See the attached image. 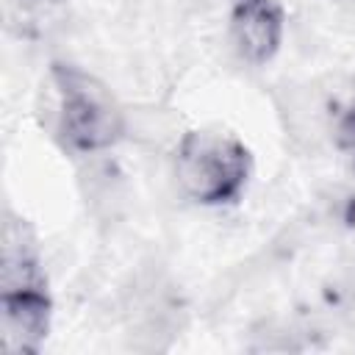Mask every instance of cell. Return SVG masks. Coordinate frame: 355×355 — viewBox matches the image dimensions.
Wrapping results in <instances>:
<instances>
[{
    "mask_svg": "<svg viewBox=\"0 0 355 355\" xmlns=\"http://www.w3.org/2000/svg\"><path fill=\"white\" fill-rule=\"evenodd\" d=\"M336 141H338V150L344 153V158L349 161V166L355 169V108H349V111L341 116Z\"/></svg>",
    "mask_w": 355,
    "mask_h": 355,
    "instance_id": "5b68a950",
    "label": "cell"
},
{
    "mask_svg": "<svg viewBox=\"0 0 355 355\" xmlns=\"http://www.w3.org/2000/svg\"><path fill=\"white\" fill-rule=\"evenodd\" d=\"M233 39L247 61H269L283 42V8L275 0H239L233 8Z\"/></svg>",
    "mask_w": 355,
    "mask_h": 355,
    "instance_id": "277c9868",
    "label": "cell"
},
{
    "mask_svg": "<svg viewBox=\"0 0 355 355\" xmlns=\"http://www.w3.org/2000/svg\"><path fill=\"white\" fill-rule=\"evenodd\" d=\"M175 172L183 191L202 205L233 202L252 172L250 150L241 139L216 128L189 130L175 153Z\"/></svg>",
    "mask_w": 355,
    "mask_h": 355,
    "instance_id": "7a4b0ae2",
    "label": "cell"
},
{
    "mask_svg": "<svg viewBox=\"0 0 355 355\" xmlns=\"http://www.w3.org/2000/svg\"><path fill=\"white\" fill-rule=\"evenodd\" d=\"M53 78L61 108L58 130L72 150L97 153L122 139L125 116L105 83L69 64H55Z\"/></svg>",
    "mask_w": 355,
    "mask_h": 355,
    "instance_id": "3957f363",
    "label": "cell"
},
{
    "mask_svg": "<svg viewBox=\"0 0 355 355\" xmlns=\"http://www.w3.org/2000/svg\"><path fill=\"white\" fill-rule=\"evenodd\" d=\"M3 349L8 355L39 352L50 330L53 302L33 236L22 219L3 225Z\"/></svg>",
    "mask_w": 355,
    "mask_h": 355,
    "instance_id": "6da1fadb",
    "label": "cell"
}]
</instances>
